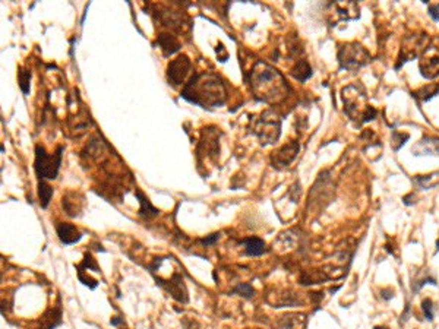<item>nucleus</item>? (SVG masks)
<instances>
[{"label": "nucleus", "mask_w": 439, "mask_h": 329, "mask_svg": "<svg viewBox=\"0 0 439 329\" xmlns=\"http://www.w3.org/2000/svg\"><path fill=\"white\" fill-rule=\"evenodd\" d=\"M227 88L224 81L211 72H201L190 78L182 91V97L192 104L211 110L221 107L227 101Z\"/></svg>", "instance_id": "1"}, {"label": "nucleus", "mask_w": 439, "mask_h": 329, "mask_svg": "<svg viewBox=\"0 0 439 329\" xmlns=\"http://www.w3.org/2000/svg\"><path fill=\"white\" fill-rule=\"evenodd\" d=\"M249 82L253 97L263 103H278L290 91L284 76L262 60L252 67Z\"/></svg>", "instance_id": "2"}, {"label": "nucleus", "mask_w": 439, "mask_h": 329, "mask_svg": "<svg viewBox=\"0 0 439 329\" xmlns=\"http://www.w3.org/2000/svg\"><path fill=\"white\" fill-rule=\"evenodd\" d=\"M343 103L347 116L357 124L371 121L376 117V110L369 104L368 95L359 84H351L343 88Z\"/></svg>", "instance_id": "3"}, {"label": "nucleus", "mask_w": 439, "mask_h": 329, "mask_svg": "<svg viewBox=\"0 0 439 329\" xmlns=\"http://www.w3.org/2000/svg\"><path fill=\"white\" fill-rule=\"evenodd\" d=\"M252 132L253 135L261 141V144H274L278 141L281 135V119L277 113L266 110L261 113L259 117L253 120L252 123Z\"/></svg>", "instance_id": "4"}, {"label": "nucleus", "mask_w": 439, "mask_h": 329, "mask_svg": "<svg viewBox=\"0 0 439 329\" xmlns=\"http://www.w3.org/2000/svg\"><path fill=\"white\" fill-rule=\"evenodd\" d=\"M62 152L63 148L59 147L55 154H47L41 145L35 147V174L38 180H55L58 177L60 165H62Z\"/></svg>", "instance_id": "5"}, {"label": "nucleus", "mask_w": 439, "mask_h": 329, "mask_svg": "<svg viewBox=\"0 0 439 329\" xmlns=\"http://www.w3.org/2000/svg\"><path fill=\"white\" fill-rule=\"evenodd\" d=\"M338 60L343 69L354 72L371 61V55L359 43H346L338 50Z\"/></svg>", "instance_id": "6"}, {"label": "nucleus", "mask_w": 439, "mask_h": 329, "mask_svg": "<svg viewBox=\"0 0 439 329\" xmlns=\"http://www.w3.org/2000/svg\"><path fill=\"white\" fill-rule=\"evenodd\" d=\"M419 69L428 79H434L439 75V37H434L420 55Z\"/></svg>", "instance_id": "7"}, {"label": "nucleus", "mask_w": 439, "mask_h": 329, "mask_svg": "<svg viewBox=\"0 0 439 329\" xmlns=\"http://www.w3.org/2000/svg\"><path fill=\"white\" fill-rule=\"evenodd\" d=\"M192 63L186 55H180L175 60H172L167 66V79L173 87H179L185 84L188 75L190 73Z\"/></svg>", "instance_id": "8"}, {"label": "nucleus", "mask_w": 439, "mask_h": 329, "mask_svg": "<svg viewBox=\"0 0 439 329\" xmlns=\"http://www.w3.org/2000/svg\"><path fill=\"white\" fill-rule=\"evenodd\" d=\"M220 132L218 129L212 127L211 130L209 129H204V133H202V139L199 142V147H198V158L201 160L202 157L205 158V161L208 160H215L218 157V152H220Z\"/></svg>", "instance_id": "9"}, {"label": "nucleus", "mask_w": 439, "mask_h": 329, "mask_svg": "<svg viewBox=\"0 0 439 329\" xmlns=\"http://www.w3.org/2000/svg\"><path fill=\"white\" fill-rule=\"evenodd\" d=\"M359 4L356 1H335L328 3V16L331 24H337L344 19L359 18Z\"/></svg>", "instance_id": "10"}, {"label": "nucleus", "mask_w": 439, "mask_h": 329, "mask_svg": "<svg viewBox=\"0 0 439 329\" xmlns=\"http://www.w3.org/2000/svg\"><path fill=\"white\" fill-rule=\"evenodd\" d=\"M300 150V145L297 142H290L284 147H281L278 151H275L271 157V163L277 168H284L289 167L290 163L297 157Z\"/></svg>", "instance_id": "11"}, {"label": "nucleus", "mask_w": 439, "mask_h": 329, "mask_svg": "<svg viewBox=\"0 0 439 329\" xmlns=\"http://www.w3.org/2000/svg\"><path fill=\"white\" fill-rule=\"evenodd\" d=\"M306 316L302 313H287L275 321L274 329H306Z\"/></svg>", "instance_id": "12"}, {"label": "nucleus", "mask_w": 439, "mask_h": 329, "mask_svg": "<svg viewBox=\"0 0 439 329\" xmlns=\"http://www.w3.org/2000/svg\"><path fill=\"white\" fill-rule=\"evenodd\" d=\"M56 230H58L59 239L63 244H75L76 241L82 239V233L73 224L59 222L56 225Z\"/></svg>", "instance_id": "13"}, {"label": "nucleus", "mask_w": 439, "mask_h": 329, "mask_svg": "<svg viewBox=\"0 0 439 329\" xmlns=\"http://www.w3.org/2000/svg\"><path fill=\"white\" fill-rule=\"evenodd\" d=\"M84 207V196L76 192H67L63 196V208L69 217H76L81 214Z\"/></svg>", "instance_id": "14"}, {"label": "nucleus", "mask_w": 439, "mask_h": 329, "mask_svg": "<svg viewBox=\"0 0 439 329\" xmlns=\"http://www.w3.org/2000/svg\"><path fill=\"white\" fill-rule=\"evenodd\" d=\"M242 244L245 246V253L248 256H261L266 252V244L262 239L258 237H248L242 240Z\"/></svg>", "instance_id": "15"}, {"label": "nucleus", "mask_w": 439, "mask_h": 329, "mask_svg": "<svg viewBox=\"0 0 439 329\" xmlns=\"http://www.w3.org/2000/svg\"><path fill=\"white\" fill-rule=\"evenodd\" d=\"M157 43L161 47L164 56H172V55H175L176 52H179V49H180V43L172 34H160Z\"/></svg>", "instance_id": "16"}, {"label": "nucleus", "mask_w": 439, "mask_h": 329, "mask_svg": "<svg viewBox=\"0 0 439 329\" xmlns=\"http://www.w3.org/2000/svg\"><path fill=\"white\" fill-rule=\"evenodd\" d=\"M414 152L417 155H423V154L439 155V139L438 138H425V139H422L414 147Z\"/></svg>", "instance_id": "17"}, {"label": "nucleus", "mask_w": 439, "mask_h": 329, "mask_svg": "<svg viewBox=\"0 0 439 329\" xmlns=\"http://www.w3.org/2000/svg\"><path fill=\"white\" fill-rule=\"evenodd\" d=\"M312 75V67L306 60H299L292 69V76L300 82H305Z\"/></svg>", "instance_id": "18"}, {"label": "nucleus", "mask_w": 439, "mask_h": 329, "mask_svg": "<svg viewBox=\"0 0 439 329\" xmlns=\"http://www.w3.org/2000/svg\"><path fill=\"white\" fill-rule=\"evenodd\" d=\"M38 196H40L41 207L47 208L52 201V196H53V187L44 180H38Z\"/></svg>", "instance_id": "19"}, {"label": "nucleus", "mask_w": 439, "mask_h": 329, "mask_svg": "<svg viewBox=\"0 0 439 329\" xmlns=\"http://www.w3.org/2000/svg\"><path fill=\"white\" fill-rule=\"evenodd\" d=\"M136 196H138V199H139V205H141V208H139V215H142L144 218H152V217L158 215V211L155 210V208L149 204V201L146 199L141 192H136Z\"/></svg>", "instance_id": "20"}, {"label": "nucleus", "mask_w": 439, "mask_h": 329, "mask_svg": "<svg viewBox=\"0 0 439 329\" xmlns=\"http://www.w3.org/2000/svg\"><path fill=\"white\" fill-rule=\"evenodd\" d=\"M416 181L423 187V189H432L439 183V173H432L429 176H417Z\"/></svg>", "instance_id": "21"}, {"label": "nucleus", "mask_w": 439, "mask_h": 329, "mask_svg": "<svg viewBox=\"0 0 439 329\" xmlns=\"http://www.w3.org/2000/svg\"><path fill=\"white\" fill-rule=\"evenodd\" d=\"M253 293H255V290L248 282L239 284V285H236L233 290H232V294H239V296H242L245 299H251L253 296Z\"/></svg>", "instance_id": "22"}, {"label": "nucleus", "mask_w": 439, "mask_h": 329, "mask_svg": "<svg viewBox=\"0 0 439 329\" xmlns=\"http://www.w3.org/2000/svg\"><path fill=\"white\" fill-rule=\"evenodd\" d=\"M439 91V85H429V88L428 87H425V88H422V90H419L416 94H414V97H417V98H420V100H429V98H432L434 95H437V92Z\"/></svg>", "instance_id": "23"}, {"label": "nucleus", "mask_w": 439, "mask_h": 329, "mask_svg": "<svg viewBox=\"0 0 439 329\" xmlns=\"http://www.w3.org/2000/svg\"><path fill=\"white\" fill-rule=\"evenodd\" d=\"M409 133H400V132H394L392 133V142H391V145H392V148L395 151H398L404 144H406V141L409 139Z\"/></svg>", "instance_id": "24"}, {"label": "nucleus", "mask_w": 439, "mask_h": 329, "mask_svg": "<svg viewBox=\"0 0 439 329\" xmlns=\"http://www.w3.org/2000/svg\"><path fill=\"white\" fill-rule=\"evenodd\" d=\"M29 79H31V72L19 67V85L24 94L29 92Z\"/></svg>", "instance_id": "25"}, {"label": "nucleus", "mask_w": 439, "mask_h": 329, "mask_svg": "<svg viewBox=\"0 0 439 329\" xmlns=\"http://www.w3.org/2000/svg\"><path fill=\"white\" fill-rule=\"evenodd\" d=\"M422 310H423V315L428 321H434V303L431 299L423 300L422 303Z\"/></svg>", "instance_id": "26"}, {"label": "nucleus", "mask_w": 439, "mask_h": 329, "mask_svg": "<svg viewBox=\"0 0 439 329\" xmlns=\"http://www.w3.org/2000/svg\"><path fill=\"white\" fill-rule=\"evenodd\" d=\"M429 13L434 21H439V4H431L429 6Z\"/></svg>", "instance_id": "27"}, {"label": "nucleus", "mask_w": 439, "mask_h": 329, "mask_svg": "<svg viewBox=\"0 0 439 329\" xmlns=\"http://www.w3.org/2000/svg\"><path fill=\"white\" fill-rule=\"evenodd\" d=\"M218 237H220V234H218V233H217V234H211L209 237H206V239L202 240V244H204V246H209V244H214V243H215V241L218 240Z\"/></svg>", "instance_id": "28"}, {"label": "nucleus", "mask_w": 439, "mask_h": 329, "mask_svg": "<svg viewBox=\"0 0 439 329\" xmlns=\"http://www.w3.org/2000/svg\"><path fill=\"white\" fill-rule=\"evenodd\" d=\"M437 246H438V250H439V240H438V243H437Z\"/></svg>", "instance_id": "29"}]
</instances>
